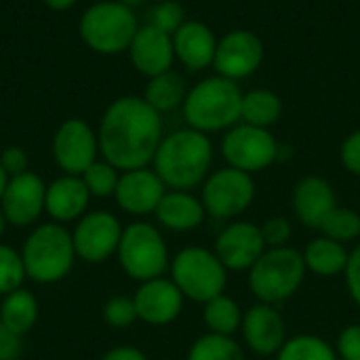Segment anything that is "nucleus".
Returning <instances> with one entry per match:
<instances>
[{"label": "nucleus", "mask_w": 360, "mask_h": 360, "mask_svg": "<svg viewBox=\"0 0 360 360\" xmlns=\"http://www.w3.org/2000/svg\"><path fill=\"white\" fill-rule=\"evenodd\" d=\"M338 194L329 179L321 175L302 177L291 192V209L295 219L310 228L319 230L323 219L338 207Z\"/></svg>", "instance_id": "6ab92c4d"}, {"label": "nucleus", "mask_w": 360, "mask_h": 360, "mask_svg": "<svg viewBox=\"0 0 360 360\" xmlns=\"http://www.w3.org/2000/svg\"><path fill=\"white\" fill-rule=\"evenodd\" d=\"M264 42L251 30H232L217 40L213 68L219 76L234 82L253 76L264 63Z\"/></svg>", "instance_id": "2eb2a0df"}, {"label": "nucleus", "mask_w": 360, "mask_h": 360, "mask_svg": "<svg viewBox=\"0 0 360 360\" xmlns=\"http://www.w3.org/2000/svg\"><path fill=\"white\" fill-rule=\"evenodd\" d=\"M306 276L308 270L300 249L293 245L266 249V253L247 272V289L255 302L281 306L300 293Z\"/></svg>", "instance_id": "39448f33"}, {"label": "nucleus", "mask_w": 360, "mask_h": 360, "mask_svg": "<svg viewBox=\"0 0 360 360\" xmlns=\"http://www.w3.org/2000/svg\"><path fill=\"white\" fill-rule=\"evenodd\" d=\"M344 283L350 300L354 302V306L360 308V243L350 249L348 266L344 270Z\"/></svg>", "instance_id": "58836bf2"}, {"label": "nucleus", "mask_w": 360, "mask_h": 360, "mask_svg": "<svg viewBox=\"0 0 360 360\" xmlns=\"http://www.w3.org/2000/svg\"><path fill=\"white\" fill-rule=\"evenodd\" d=\"M200 316H202V325L209 333L236 338V333H240L245 310L238 304V300H234L228 293H221V295L209 300L207 304H202Z\"/></svg>", "instance_id": "a878e982"}, {"label": "nucleus", "mask_w": 360, "mask_h": 360, "mask_svg": "<svg viewBox=\"0 0 360 360\" xmlns=\"http://www.w3.org/2000/svg\"><path fill=\"white\" fill-rule=\"evenodd\" d=\"M118 2H122L124 6H129V8H133V6H139V4H143L146 0H118Z\"/></svg>", "instance_id": "a18cd8bd"}, {"label": "nucleus", "mask_w": 360, "mask_h": 360, "mask_svg": "<svg viewBox=\"0 0 360 360\" xmlns=\"http://www.w3.org/2000/svg\"><path fill=\"white\" fill-rule=\"evenodd\" d=\"M184 17H186V13H184V6L179 2L165 0V2L154 4L148 11V25H152V27L173 36L184 25V21H186Z\"/></svg>", "instance_id": "f704fd0d"}, {"label": "nucleus", "mask_w": 360, "mask_h": 360, "mask_svg": "<svg viewBox=\"0 0 360 360\" xmlns=\"http://www.w3.org/2000/svg\"><path fill=\"white\" fill-rule=\"evenodd\" d=\"M139 30V21L133 8L124 6L118 0L97 2L89 6L80 19V36L101 55H116L129 51L135 34Z\"/></svg>", "instance_id": "6e6552de"}, {"label": "nucleus", "mask_w": 360, "mask_h": 360, "mask_svg": "<svg viewBox=\"0 0 360 360\" xmlns=\"http://www.w3.org/2000/svg\"><path fill=\"white\" fill-rule=\"evenodd\" d=\"M80 177H82L91 198H114L118 179H120V171L101 158V160H95Z\"/></svg>", "instance_id": "2f4dec72"}, {"label": "nucleus", "mask_w": 360, "mask_h": 360, "mask_svg": "<svg viewBox=\"0 0 360 360\" xmlns=\"http://www.w3.org/2000/svg\"><path fill=\"white\" fill-rule=\"evenodd\" d=\"M283 146L270 129L238 122L228 129L219 143V154L228 167L249 175L262 173L281 160Z\"/></svg>", "instance_id": "9d476101"}, {"label": "nucleus", "mask_w": 360, "mask_h": 360, "mask_svg": "<svg viewBox=\"0 0 360 360\" xmlns=\"http://www.w3.org/2000/svg\"><path fill=\"white\" fill-rule=\"evenodd\" d=\"M340 162L342 167L360 179V129L352 131L340 146Z\"/></svg>", "instance_id": "4c0bfd02"}, {"label": "nucleus", "mask_w": 360, "mask_h": 360, "mask_svg": "<svg viewBox=\"0 0 360 360\" xmlns=\"http://www.w3.org/2000/svg\"><path fill=\"white\" fill-rule=\"evenodd\" d=\"M302 255H304L308 274H314L319 278H338V276H344L350 249L348 245H342L338 240H331L319 234L306 243V247L302 249Z\"/></svg>", "instance_id": "b1692460"}, {"label": "nucleus", "mask_w": 360, "mask_h": 360, "mask_svg": "<svg viewBox=\"0 0 360 360\" xmlns=\"http://www.w3.org/2000/svg\"><path fill=\"white\" fill-rule=\"evenodd\" d=\"M165 194L167 186L156 175V171L152 167H141L120 173L114 200L120 211L141 219L154 215Z\"/></svg>", "instance_id": "a211bd4d"}, {"label": "nucleus", "mask_w": 360, "mask_h": 360, "mask_svg": "<svg viewBox=\"0 0 360 360\" xmlns=\"http://www.w3.org/2000/svg\"><path fill=\"white\" fill-rule=\"evenodd\" d=\"M243 91L238 82L224 76H209L196 82L181 105L184 120L190 129L205 135L226 133L240 122Z\"/></svg>", "instance_id": "7ed1b4c3"}, {"label": "nucleus", "mask_w": 360, "mask_h": 360, "mask_svg": "<svg viewBox=\"0 0 360 360\" xmlns=\"http://www.w3.org/2000/svg\"><path fill=\"white\" fill-rule=\"evenodd\" d=\"M25 276L36 285H55L70 276L76 257L72 230L63 224L46 221L34 226L21 247Z\"/></svg>", "instance_id": "20e7f679"}, {"label": "nucleus", "mask_w": 360, "mask_h": 360, "mask_svg": "<svg viewBox=\"0 0 360 360\" xmlns=\"http://www.w3.org/2000/svg\"><path fill=\"white\" fill-rule=\"evenodd\" d=\"M6 184H8V175L4 173V169H2V165H0V198H2V194H4Z\"/></svg>", "instance_id": "c03bdc74"}, {"label": "nucleus", "mask_w": 360, "mask_h": 360, "mask_svg": "<svg viewBox=\"0 0 360 360\" xmlns=\"http://www.w3.org/2000/svg\"><path fill=\"white\" fill-rule=\"evenodd\" d=\"M167 276L175 283L186 302H194L200 306L226 293L230 281V272L219 262L215 251L200 245L179 249L171 257Z\"/></svg>", "instance_id": "423d86ee"}, {"label": "nucleus", "mask_w": 360, "mask_h": 360, "mask_svg": "<svg viewBox=\"0 0 360 360\" xmlns=\"http://www.w3.org/2000/svg\"><path fill=\"white\" fill-rule=\"evenodd\" d=\"M103 321L108 327L112 329H129L133 327L139 319H137V308L133 302V295H114L103 304Z\"/></svg>", "instance_id": "72a5a7b5"}, {"label": "nucleus", "mask_w": 360, "mask_h": 360, "mask_svg": "<svg viewBox=\"0 0 360 360\" xmlns=\"http://www.w3.org/2000/svg\"><path fill=\"white\" fill-rule=\"evenodd\" d=\"M124 226L110 211H86L72 230L76 257L84 264L99 266L116 257Z\"/></svg>", "instance_id": "9b49d317"}, {"label": "nucleus", "mask_w": 360, "mask_h": 360, "mask_svg": "<svg viewBox=\"0 0 360 360\" xmlns=\"http://www.w3.org/2000/svg\"><path fill=\"white\" fill-rule=\"evenodd\" d=\"M171 253L162 230L156 224L137 219L122 230L116 251L120 270L135 283H146L169 274Z\"/></svg>", "instance_id": "0eeeda50"}, {"label": "nucleus", "mask_w": 360, "mask_h": 360, "mask_svg": "<svg viewBox=\"0 0 360 360\" xmlns=\"http://www.w3.org/2000/svg\"><path fill=\"white\" fill-rule=\"evenodd\" d=\"M99 156L97 133L80 118H68L53 137V158L63 175H82Z\"/></svg>", "instance_id": "4468645a"}, {"label": "nucleus", "mask_w": 360, "mask_h": 360, "mask_svg": "<svg viewBox=\"0 0 360 360\" xmlns=\"http://www.w3.org/2000/svg\"><path fill=\"white\" fill-rule=\"evenodd\" d=\"M215 148L209 135L190 127L162 137L152 169L162 179L167 190L192 192L200 188L213 169Z\"/></svg>", "instance_id": "f03ea898"}, {"label": "nucleus", "mask_w": 360, "mask_h": 360, "mask_svg": "<svg viewBox=\"0 0 360 360\" xmlns=\"http://www.w3.org/2000/svg\"><path fill=\"white\" fill-rule=\"evenodd\" d=\"M319 232L331 240H338L342 245H350L360 240V213L352 207L338 205L321 224Z\"/></svg>", "instance_id": "7c9ffc66"}, {"label": "nucleus", "mask_w": 360, "mask_h": 360, "mask_svg": "<svg viewBox=\"0 0 360 360\" xmlns=\"http://www.w3.org/2000/svg\"><path fill=\"white\" fill-rule=\"evenodd\" d=\"M99 360H150L146 356V352H141L135 346H116L110 348L108 352H103V356Z\"/></svg>", "instance_id": "79ce46f5"}, {"label": "nucleus", "mask_w": 360, "mask_h": 360, "mask_svg": "<svg viewBox=\"0 0 360 360\" xmlns=\"http://www.w3.org/2000/svg\"><path fill=\"white\" fill-rule=\"evenodd\" d=\"M154 217L160 230L188 234L198 230L209 215L200 196L186 190H167L158 209L154 211Z\"/></svg>", "instance_id": "4be33fe9"}, {"label": "nucleus", "mask_w": 360, "mask_h": 360, "mask_svg": "<svg viewBox=\"0 0 360 360\" xmlns=\"http://www.w3.org/2000/svg\"><path fill=\"white\" fill-rule=\"evenodd\" d=\"M25 278L27 276H25L21 253L15 247L0 240V297H4L15 289H21Z\"/></svg>", "instance_id": "473e14b6"}, {"label": "nucleus", "mask_w": 360, "mask_h": 360, "mask_svg": "<svg viewBox=\"0 0 360 360\" xmlns=\"http://www.w3.org/2000/svg\"><path fill=\"white\" fill-rule=\"evenodd\" d=\"M283 116V99L270 89H253L243 95L240 122L272 129Z\"/></svg>", "instance_id": "cd10ccee"}, {"label": "nucleus", "mask_w": 360, "mask_h": 360, "mask_svg": "<svg viewBox=\"0 0 360 360\" xmlns=\"http://www.w3.org/2000/svg\"><path fill=\"white\" fill-rule=\"evenodd\" d=\"M6 228H8V224H6V219H4V215H2V211H0V240H2V236H4V232H6Z\"/></svg>", "instance_id": "49530a36"}, {"label": "nucleus", "mask_w": 360, "mask_h": 360, "mask_svg": "<svg viewBox=\"0 0 360 360\" xmlns=\"http://www.w3.org/2000/svg\"><path fill=\"white\" fill-rule=\"evenodd\" d=\"M262 236L266 240L268 249H281V247H291L293 240V221L285 215H274L268 217L264 224H259Z\"/></svg>", "instance_id": "c9c22d12"}, {"label": "nucleus", "mask_w": 360, "mask_h": 360, "mask_svg": "<svg viewBox=\"0 0 360 360\" xmlns=\"http://www.w3.org/2000/svg\"><path fill=\"white\" fill-rule=\"evenodd\" d=\"M186 360H247V350L236 338L205 331L190 344Z\"/></svg>", "instance_id": "c85d7f7f"}, {"label": "nucleus", "mask_w": 360, "mask_h": 360, "mask_svg": "<svg viewBox=\"0 0 360 360\" xmlns=\"http://www.w3.org/2000/svg\"><path fill=\"white\" fill-rule=\"evenodd\" d=\"M175 59L190 70L202 72L215 61L217 38L213 30L202 21H184V25L173 34Z\"/></svg>", "instance_id": "5701e85b"}, {"label": "nucleus", "mask_w": 360, "mask_h": 360, "mask_svg": "<svg viewBox=\"0 0 360 360\" xmlns=\"http://www.w3.org/2000/svg\"><path fill=\"white\" fill-rule=\"evenodd\" d=\"M133 302L137 308V319L150 327L173 325L186 306V297L169 276L139 283L133 293Z\"/></svg>", "instance_id": "f3484780"}, {"label": "nucleus", "mask_w": 360, "mask_h": 360, "mask_svg": "<svg viewBox=\"0 0 360 360\" xmlns=\"http://www.w3.org/2000/svg\"><path fill=\"white\" fill-rule=\"evenodd\" d=\"M162 116L143 97H120L108 105L99 122V154L120 173L152 167L162 141Z\"/></svg>", "instance_id": "f257e3e1"}, {"label": "nucleus", "mask_w": 360, "mask_h": 360, "mask_svg": "<svg viewBox=\"0 0 360 360\" xmlns=\"http://www.w3.org/2000/svg\"><path fill=\"white\" fill-rule=\"evenodd\" d=\"M274 360H340L335 344L316 333L291 335Z\"/></svg>", "instance_id": "c756f323"}, {"label": "nucleus", "mask_w": 360, "mask_h": 360, "mask_svg": "<svg viewBox=\"0 0 360 360\" xmlns=\"http://www.w3.org/2000/svg\"><path fill=\"white\" fill-rule=\"evenodd\" d=\"M23 352V338L0 323V360H17Z\"/></svg>", "instance_id": "a19ab883"}, {"label": "nucleus", "mask_w": 360, "mask_h": 360, "mask_svg": "<svg viewBox=\"0 0 360 360\" xmlns=\"http://www.w3.org/2000/svg\"><path fill=\"white\" fill-rule=\"evenodd\" d=\"M40 306L32 291L15 289L0 300V323L17 335H27L38 323Z\"/></svg>", "instance_id": "393cba45"}, {"label": "nucleus", "mask_w": 360, "mask_h": 360, "mask_svg": "<svg viewBox=\"0 0 360 360\" xmlns=\"http://www.w3.org/2000/svg\"><path fill=\"white\" fill-rule=\"evenodd\" d=\"M266 249L259 224L243 217L228 221L213 243V251L228 272H249Z\"/></svg>", "instance_id": "ddd939ff"}, {"label": "nucleus", "mask_w": 360, "mask_h": 360, "mask_svg": "<svg viewBox=\"0 0 360 360\" xmlns=\"http://www.w3.org/2000/svg\"><path fill=\"white\" fill-rule=\"evenodd\" d=\"M188 91L190 89L186 84V78L179 72L169 70V72L158 74V76L148 80L146 91H143V99L158 114H165V112H173V110L181 108Z\"/></svg>", "instance_id": "bb28decb"}, {"label": "nucleus", "mask_w": 360, "mask_h": 360, "mask_svg": "<svg viewBox=\"0 0 360 360\" xmlns=\"http://www.w3.org/2000/svg\"><path fill=\"white\" fill-rule=\"evenodd\" d=\"M0 165H2V169H4V173L8 177H15V175H21L25 171H30L27 169L30 167V158H27L25 150L19 148V146L4 148L2 154H0Z\"/></svg>", "instance_id": "ea45409f"}, {"label": "nucleus", "mask_w": 360, "mask_h": 360, "mask_svg": "<svg viewBox=\"0 0 360 360\" xmlns=\"http://www.w3.org/2000/svg\"><path fill=\"white\" fill-rule=\"evenodd\" d=\"M340 360H360V323L346 325L335 340Z\"/></svg>", "instance_id": "e433bc0d"}, {"label": "nucleus", "mask_w": 360, "mask_h": 360, "mask_svg": "<svg viewBox=\"0 0 360 360\" xmlns=\"http://www.w3.org/2000/svg\"><path fill=\"white\" fill-rule=\"evenodd\" d=\"M160 360H177V359H160Z\"/></svg>", "instance_id": "de8ad7c7"}, {"label": "nucleus", "mask_w": 360, "mask_h": 360, "mask_svg": "<svg viewBox=\"0 0 360 360\" xmlns=\"http://www.w3.org/2000/svg\"><path fill=\"white\" fill-rule=\"evenodd\" d=\"M46 184L38 173L25 171L21 175L8 177L4 194L0 198V211L8 226L30 228L44 213Z\"/></svg>", "instance_id": "dca6fc26"}, {"label": "nucleus", "mask_w": 360, "mask_h": 360, "mask_svg": "<svg viewBox=\"0 0 360 360\" xmlns=\"http://www.w3.org/2000/svg\"><path fill=\"white\" fill-rule=\"evenodd\" d=\"M198 196L209 217L228 224L240 219L251 209L257 196V186L253 175L226 165L209 173Z\"/></svg>", "instance_id": "1a4fd4ad"}, {"label": "nucleus", "mask_w": 360, "mask_h": 360, "mask_svg": "<svg viewBox=\"0 0 360 360\" xmlns=\"http://www.w3.org/2000/svg\"><path fill=\"white\" fill-rule=\"evenodd\" d=\"M129 57L135 70L148 78L165 74L173 70V61H175L173 36L146 23L137 30L129 46Z\"/></svg>", "instance_id": "aec40b11"}, {"label": "nucleus", "mask_w": 360, "mask_h": 360, "mask_svg": "<svg viewBox=\"0 0 360 360\" xmlns=\"http://www.w3.org/2000/svg\"><path fill=\"white\" fill-rule=\"evenodd\" d=\"M44 4L53 11H65L76 4V0H44Z\"/></svg>", "instance_id": "37998d69"}, {"label": "nucleus", "mask_w": 360, "mask_h": 360, "mask_svg": "<svg viewBox=\"0 0 360 360\" xmlns=\"http://www.w3.org/2000/svg\"><path fill=\"white\" fill-rule=\"evenodd\" d=\"M289 340L287 321L278 306L255 302L245 310L240 344L257 359H274Z\"/></svg>", "instance_id": "f8f14e48"}, {"label": "nucleus", "mask_w": 360, "mask_h": 360, "mask_svg": "<svg viewBox=\"0 0 360 360\" xmlns=\"http://www.w3.org/2000/svg\"><path fill=\"white\" fill-rule=\"evenodd\" d=\"M91 194L78 175H61L46 186L44 213L55 224H76L89 211Z\"/></svg>", "instance_id": "412c9836"}]
</instances>
